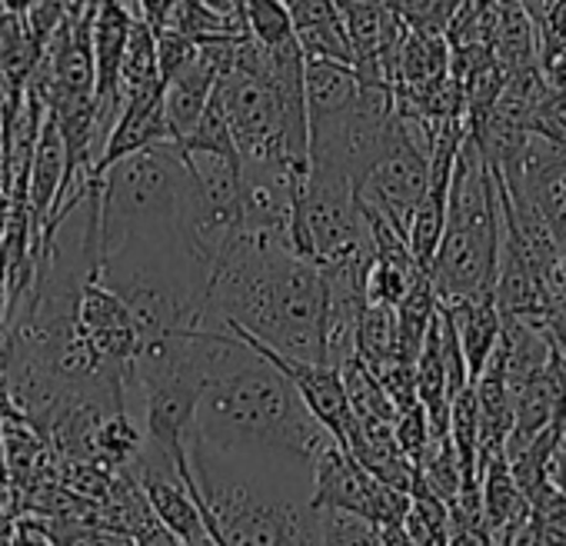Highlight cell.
I'll return each mask as SVG.
<instances>
[{"mask_svg":"<svg viewBox=\"0 0 566 546\" xmlns=\"http://www.w3.org/2000/svg\"><path fill=\"white\" fill-rule=\"evenodd\" d=\"M4 519H14V516L8 513V506H4V503H0V523H4Z\"/></svg>","mask_w":566,"mask_h":546,"instance_id":"obj_25","label":"cell"},{"mask_svg":"<svg viewBox=\"0 0 566 546\" xmlns=\"http://www.w3.org/2000/svg\"><path fill=\"white\" fill-rule=\"evenodd\" d=\"M243 31L263 51H276L294 38V18L283 0H243Z\"/></svg>","mask_w":566,"mask_h":546,"instance_id":"obj_15","label":"cell"},{"mask_svg":"<svg viewBox=\"0 0 566 546\" xmlns=\"http://www.w3.org/2000/svg\"><path fill=\"white\" fill-rule=\"evenodd\" d=\"M207 311L291 360L327 364V287L287 237L240 227L210 266Z\"/></svg>","mask_w":566,"mask_h":546,"instance_id":"obj_2","label":"cell"},{"mask_svg":"<svg viewBox=\"0 0 566 546\" xmlns=\"http://www.w3.org/2000/svg\"><path fill=\"white\" fill-rule=\"evenodd\" d=\"M213 84H217V67L200 48L190 64H184L170 81H164L160 117H164L170 144H180L197 127V120L213 94Z\"/></svg>","mask_w":566,"mask_h":546,"instance_id":"obj_9","label":"cell"},{"mask_svg":"<svg viewBox=\"0 0 566 546\" xmlns=\"http://www.w3.org/2000/svg\"><path fill=\"white\" fill-rule=\"evenodd\" d=\"M463 0H387V8L403 21L410 31L443 34Z\"/></svg>","mask_w":566,"mask_h":546,"instance_id":"obj_18","label":"cell"},{"mask_svg":"<svg viewBox=\"0 0 566 546\" xmlns=\"http://www.w3.org/2000/svg\"><path fill=\"white\" fill-rule=\"evenodd\" d=\"M394 440L397 447L417 463L423 456V450L430 447L433 440V430H430V420H427V410L420 403H410L403 410H397L394 417Z\"/></svg>","mask_w":566,"mask_h":546,"instance_id":"obj_19","label":"cell"},{"mask_svg":"<svg viewBox=\"0 0 566 546\" xmlns=\"http://www.w3.org/2000/svg\"><path fill=\"white\" fill-rule=\"evenodd\" d=\"M483 24L486 48L506 74L539 64V28L520 0H493L483 11Z\"/></svg>","mask_w":566,"mask_h":546,"instance_id":"obj_10","label":"cell"},{"mask_svg":"<svg viewBox=\"0 0 566 546\" xmlns=\"http://www.w3.org/2000/svg\"><path fill=\"white\" fill-rule=\"evenodd\" d=\"M447 546H493L486 529H450Z\"/></svg>","mask_w":566,"mask_h":546,"instance_id":"obj_21","label":"cell"},{"mask_svg":"<svg viewBox=\"0 0 566 546\" xmlns=\"http://www.w3.org/2000/svg\"><path fill=\"white\" fill-rule=\"evenodd\" d=\"M354 357L374 374L397 357V311L387 304H367L354 337Z\"/></svg>","mask_w":566,"mask_h":546,"instance_id":"obj_13","label":"cell"},{"mask_svg":"<svg viewBox=\"0 0 566 546\" xmlns=\"http://www.w3.org/2000/svg\"><path fill=\"white\" fill-rule=\"evenodd\" d=\"M530 546H566V493L549 480L530 493Z\"/></svg>","mask_w":566,"mask_h":546,"instance_id":"obj_16","label":"cell"},{"mask_svg":"<svg viewBox=\"0 0 566 546\" xmlns=\"http://www.w3.org/2000/svg\"><path fill=\"white\" fill-rule=\"evenodd\" d=\"M180 476L220 546H321L314 470L247 463L187 440Z\"/></svg>","mask_w":566,"mask_h":546,"instance_id":"obj_3","label":"cell"},{"mask_svg":"<svg viewBox=\"0 0 566 546\" xmlns=\"http://www.w3.org/2000/svg\"><path fill=\"white\" fill-rule=\"evenodd\" d=\"M500 256V217L496 220H450L427 266V277L440 304L490 294Z\"/></svg>","mask_w":566,"mask_h":546,"instance_id":"obj_6","label":"cell"},{"mask_svg":"<svg viewBox=\"0 0 566 546\" xmlns=\"http://www.w3.org/2000/svg\"><path fill=\"white\" fill-rule=\"evenodd\" d=\"M8 311H11V287L0 277V317H8Z\"/></svg>","mask_w":566,"mask_h":546,"instance_id":"obj_24","label":"cell"},{"mask_svg":"<svg viewBox=\"0 0 566 546\" xmlns=\"http://www.w3.org/2000/svg\"><path fill=\"white\" fill-rule=\"evenodd\" d=\"M443 314L450 317L463 360H467V374L470 384L480 377V370L486 367V360L496 350L500 340V311L493 304V294H476V297H463L453 304H440Z\"/></svg>","mask_w":566,"mask_h":546,"instance_id":"obj_11","label":"cell"},{"mask_svg":"<svg viewBox=\"0 0 566 546\" xmlns=\"http://www.w3.org/2000/svg\"><path fill=\"white\" fill-rule=\"evenodd\" d=\"M427 190H430V154L397 114L380 150L354 183L357 203L380 213L407 240L410 213L417 210Z\"/></svg>","mask_w":566,"mask_h":546,"instance_id":"obj_5","label":"cell"},{"mask_svg":"<svg viewBox=\"0 0 566 546\" xmlns=\"http://www.w3.org/2000/svg\"><path fill=\"white\" fill-rule=\"evenodd\" d=\"M203 337V387L187 440L247 463L314 470L334 437L297 387L233 330L210 327Z\"/></svg>","mask_w":566,"mask_h":546,"instance_id":"obj_1","label":"cell"},{"mask_svg":"<svg viewBox=\"0 0 566 546\" xmlns=\"http://www.w3.org/2000/svg\"><path fill=\"white\" fill-rule=\"evenodd\" d=\"M190 174L177 144H147L101 174V256L140 240H190Z\"/></svg>","mask_w":566,"mask_h":546,"instance_id":"obj_4","label":"cell"},{"mask_svg":"<svg viewBox=\"0 0 566 546\" xmlns=\"http://www.w3.org/2000/svg\"><path fill=\"white\" fill-rule=\"evenodd\" d=\"M77 327L111 370L134 377V357L140 350V330H137L130 311L124 307V301L114 291H107L97 277L84 281V287H81Z\"/></svg>","mask_w":566,"mask_h":546,"instance_id":"obj_8","label":"cell"},{"mask_svg":"<svg viewBox=\"0 0 566 546\" xmlns=\"http://www.w3.org/2000/svg\"><path fill=\"white\" fill-rule=\"evenodd\" d=\"M549 483L559 486L566 493V427L559 433V443L553 450V460H549Z\"/></svg>","mask_w":566,"mask_h":546,"instance_id":"obj_20","label":"cell"},{"mask_svg":"<svg viewBox=\"0 0 566 546\" xmlns=\"http://www.w3.org/2000/svg\"><path fill=\"white\" fill-rule=\"evenodd\" d=\"M337 370L344 377L347 403H350V413L357 423H394L397 407L390 403L384 384L377 380V374L370 367H364L357 357H350Z\"/></svg>","mask_w":566,"mask_h":546,"instance_id":"obj_14","label":"cell"},{"mask_svg":"<svg viewBox=\"0 0 566 546\" xmlns=\"http://www.w3.org/2000/svg\"><path fill=\"white\" fill-rule=\"evenodd\" d=\"M180 546H220V543L210 536V529H203V533H197V536H190V539H180Z\"/></svg>","mask_w":566,"mask_h":546,"instance_id":"obj_23","label":"cell"},{"mask_svg":"<svg viewBox=\"0 0 566 546\" xmlns=\"http://www.w3.org/2000/svg\"><path fill=\"white\" fill-rule=\"evenodd\" d=\"M314 506L357 513L380 526H397L407 516L410 493L370 476L337 440H331L314 463Z\"/></svg>","mask_w":566,"mask_h":546,"instance_id":"obj_7","label":"cell"},{"mask_svg":"<svg viewBox=\"0 0 566 546\" xmlns=\"http://www.w3.org/2000/svg\"><path fill=\"white\" fill-rule=\"evenodd\" d=\"M380 546H417V543L397 523V526H380Z\"/></svg>","mask_w":566,"mask_h":546,"instance_id":"obj_22","label":"cell"},{"mask_svg":"<svg viewBox=\"0 0 566 546\" xmlns=\"http://www.w3.org/2000/svg\"><path fill=\"white\" fill-rule=\"evenodd\" d=\"M360 97V81L350 64L304 57V101H307V124L340 114L354 107Z\"/></svg>","mask_w":566,"mask_h":546,"instance_id":"obj_12","label":"cell"},{"mask_svg":"<svg viewBox=\"0 0 566 546\" xmlns=\"http://www.w3.org/2000/svg\"><path fill=\"white\" fill-rule=\"evenodd\" d=\"M321 546H380V529L347 510H321Z\"/></svg>","mask_w":566,"mask_h":546,"instance_id":"obj_17","label":"cell"}]
</instances>
